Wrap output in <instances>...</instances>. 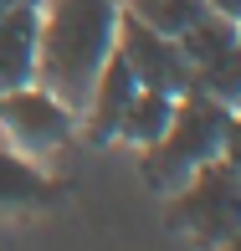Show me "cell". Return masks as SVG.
<instances>
[{"label":"cell","instance_id":"5b68a950","mask_svg":"<svg viewBox=\"0 0 241 251\" xmlns=\"http://www.w3.org/2000/svg\"><path fill=\"white\" fill-rule=\"evenodd\" d=\"M113 47H118V56L134 67L139 87H159V93H169V98H180V93H190V87H195L190 62H185V51H180V41L164 36V31H154V26H144L129 5H118V31H113Z\"/></svg>","mask_w":241,"mask_h":251},{"label":"cell","instance_id":"5bb4252c","mask_svg":"<svg viewBox=\"0 0 241 251\" xmlns=\"http://www.w3.org/2000/svg\"><path fill=\"white\" fill-rule=\"evenodd\" d=\"M215 251H241V231H236V236H231L226 246H215Z\"/></svg>","mask_w":241,"mask_h":251},{"label":"cell","instance_id":"4fadbf2b","mask_svg":"<svg viewBox=\"0 0 241 251\" xmlns=\"http://www.w3.org/2000/svg\"><path fill=\"white\" fill-rule=\"evenodd\" d=\"M205 5H211L215 16H226V21H241V0H205Z\"/></svg>","mask_w":241,"mask_h":251},{"label":"cell","instance_id":"8992f818","mask_svg":"<svg viewBox=\"0 0 241 251\" xmlns=\"http://www.w3.org/2000/svg\"><path fill=\"white\" fill-rule=\"evenodd\" d=\"M139 93V77H134V67L118 56V47L108 51V62H103L93 93H87V108H82V128L87 139H113V123H118L123 102Z\"/></svg>","mask_w":241,"mask_h":251},{"label":"cell","instance_id":"8fae6325","mask_svg":"<svg viewBox=\"0 0 241 251\" xmlns=\"http://www.w3.org/2000/svg\"><path fill=\"white\" fill-rule=\"evenodd\" d=\"M123 5L134 10V16L144 21V26L164 31V36H180V31H190L195 21L205 16V0H123Z\"/></svg>","mask_w":241,"mask_h":251},{"label":"cell","instance_id":"9c48e42d","mask_svg":"<svg viewBox=\"0 0 241 251\" xmlns=\"http://www.w3.org/2000/svg\"><path fill=\"white\" fill-rule=\"evenodd\" d=\"M169 113H175V98H169V93H159V87H139V93L123 102L118 123H113V139L149 149V144L169 128Z\"/></svg>","mask_w":241,"mask_h":251},{"label":"cell","instance_id":"52a82bcc","mask_svg":"<svg viewBox=\"0 0 241 251\" xmlns=\"http://www.w3.org/2000/svg\"><path fill=\"white\" fill-rule=\"evenodd\" d=\"M36 5L0 10V93L36 82Z\"/></svg>","mask_w":241,"mask_h":251},{"label":"cell","instance_id":"2e32d148","mask_svg":"<svg viewBox=\"0 0 241 251\" xmlns=\"http://www.w3.org/2000/svg\"><path fill=\"white\" fill-rule=\"evenodd\" d=\"M236 31H241V21H236Z\"/></svg>","mask_w":241,"mask_h":251},{"label":"cell","instance_id":"6da1fadb","mask_svg":"<svg viewBox=\"0 0 241 251\" xmlns=\"http://www.w3.org/2000/svg\"><path fill=\"white\" fill-rule=\"evenodd\" d=\"M36 82L82 118L118 31V0H36Z\"/></svg>","mask_w":241,"mask_h":251},{"label":"cell","instance_id":"3957f363","mask_svg":"<svg viewBox=\"0 0 241 251\" xmlns=\"http://www.w3.org/2000/svg\"><path fill=\"white\" fill-rule=\"evenodd\" d=\"M169 226L185 231L195 246L215 251L241 231V175L221 154L205 159L185 185L169 195Z\"/></svg>","mask_w":241,"mask_h":251},{"label":"cell","instance_id":"30bf717a","mask_svg":"<svg viewBox=\"0 0 241 251\" xmlns=\"http://www.w3.org/2000/svg\"><path fill=\"white\" fill-rule=\"evenodd\" d=\"M195 87L200 93H211L215 102H226V108H236L241 102V36L226 41L221 51H211L205 62H195Z\"/></svg>","mask_w":241,"mask_h":251},{"label":"cell","instance_id":"7c38bea8","mask_svg":"<svg viewBox=\"0 0 241 251\" xmlns=\"http://www.w3.org/2000/svg\"><path fill=\"white\" fill-rule=\"evenodd\" d=\"M221 159L241 175V102L231 108V118H226V133H221Z\"/></svg>","mask_w":241,"mask_h":251},{"label":"cell","instance_id":"ba28073f","mask_svg":"<svg viewBox=\"0 0 241 251\" xmlns=\"http://www.w3.org/2000/svg\"><path fill=\"white\" fill-rule=\"evenodd\" d=\"M52 200V179L36 169V159L0 139V210H36Z\"/></svg>","mask_w":241,"mask_h":251},{"label":"cell","instance_id":"277c9868","mask_svg":"<svg viewBox=\"0 0 241 251\" xmlns=\"http://www.w3.org/2000/svg\"><path fill=\"white\" fill-rule=\"evenodd\" d=\"M77 128V113L67 108L56 93H47L41 82H21L0 93V133L5 144H16L31 159H52L56 149H67Z\"/></svg>","mask_w":241,"mask_h":251},{"label":"cell","instance_id":"9a60e30c","mask_svg":"<svg viewBox=\"0 0 241 251\" xmlns=\"http://www.w3.org/2000/svg\"><path fill=\"white\" fill-rule=\"evenodd\" d=\"M10 5H36V0H0V10H10Z\"/></svg>","mask_w":241,"mask_h":251},{"label":"cell","instance_id":"7a4b0ae2","mask_svg":"<svg viewBox=\"0 0 241 251\" xmlns=\"http://www.w3.org/2000/svg\"><path fill=\"white\" fill-rule=\"evenodd\" d=\"M226 118H231V108L215 102L211 93H200V87L180 93L175 113H169V128L144 149V179L159 190V195H175L205 159L221 154Z\"/></svg>","mask_w":241,"mask_h":251}]
</instances>
